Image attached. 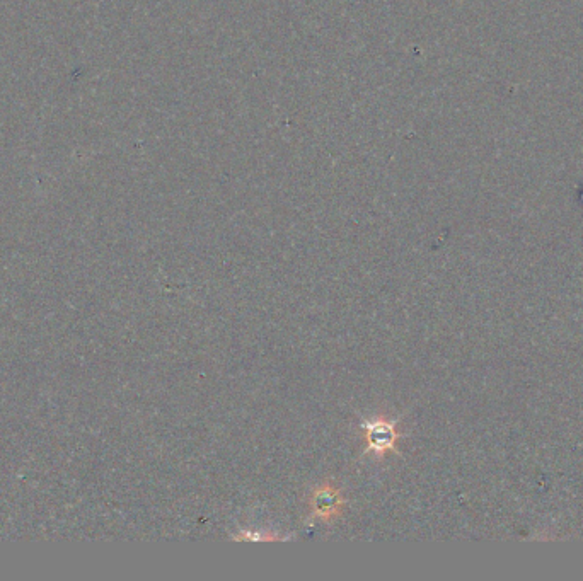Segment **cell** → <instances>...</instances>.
Segmentation results:
<instances>
[{
	"instance_id": "6da1fadb",
	"label": "cell",
	"mask_w": 583,
	"mask_h": 581,
	"mask_svg": "<svg viewBox=\"0 0 583 581\" xmlns=\"http://www.w3.org/2000/svg\"><path fill=\"white\" fill-rule=\"evenodd\" d=\"M399 421H401L399 418L387 420L384 416L360 421V426L364 430L365 445H367L364 455L374 454L377 459H382L389 452H398L396 442L399 438H403V435L396 430Z\"/></svg>"
},
{
	"instance_id": "7a4b0ae2",
	"label": "cell",
	"mask_w": 583,
	"mask_h": 581,
	"mask_svg": "<svg viewBox=\"0 0 583 581\" xmlns=\"http://www.w3.org/2000/svg\"><path fill=\"white\" fill-rule=\"evenodd\" d=\"M311 517L323 520V522H333L340 517L343 508L347 505V500L341 495L340 489L333 484H321L312 491Z\"/></svg>"
}]
</instances>
